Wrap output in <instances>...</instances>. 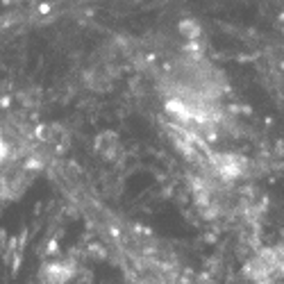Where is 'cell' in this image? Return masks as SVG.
I'll return each instance as SVG.
<instances>
[{"instance_id":"cell-1","label":"cell","mask_w":284,"mask_h":284,"mask_svg":"<svg viewBox=\"0 0 284 284\" xmlns=\"http://www.w3.org/2000/svg\"><path fill=\"white\" fill-rule=\"evenodd\" d=\"M211 166H214V171L218 173L223 180H236L239 175H243L245 166H248V162H245L243 157L234 155V152H220V155H211Z\"/></svg>"},{"instance_id":"cell-2","label":"cell","mask_w":284,"mask_h":284,"mask_svg":"<svg viewBox=\"0 0 284 284\" xmlns=\"http://www.w3.org/2000/svg\"><path fill=\"white\" fill-rule=\"evenodd\" d=\"M118 137L114 132H100L98 137H96V150L100 152V155L105 157V159H114V155H116L118 150Z\"/></svg>"},{"instance_id":"cell-3","label":"cell","mask_w":284,"mask_h":284,"mask_svg":"<svg viewBox=\"0 0 284 284\" xmlns=\"http://www.w3.org/2000/svg\"><path fill=\"white\" fill-rule=\"evenodd\" d=\"M180 35L186 37L189 41H196L202 35V28L196 19H184V21H180Z\"/></svg>"},{"instance_id":"cell-4","label":"cell","mask_w":284,"mask_h":284,"mask_svg":"<svg viewBox=\"0 0 284 284\" xmlns=\"http://www.w3.org/2000/svg\"><path fill=\"white\" fill-rule=\"evenodd\" d=\"M7 157H10V143L5 141V137L0 132V162H5Z\"/></svg>"}]
</instances>
